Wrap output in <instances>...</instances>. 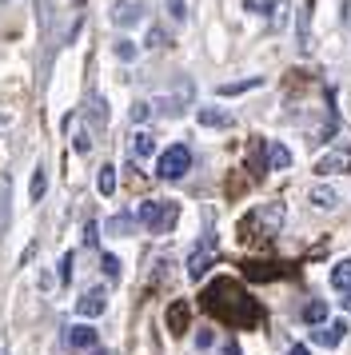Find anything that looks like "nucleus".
<instances>
[{"mask_svg":"<svg viewBox=\"0 0 351 355\" xmlns=\"http://www.w3.org/2000/svg\"><path fill=\"white\" fill-rule=\"evenodd\" d=\"M136 220H140L148 232L164 236V232H172L176 220H180V204H172V200H144L140 211H136Z\"/></svg>","mask_w":351,"mask_h":355,"instance_id":"f257e3e1","label":"nucleus"},{"mask_svg":"<svg viewBox=\"0 0 351 355\" xmlns=\"http://www.w3.org/2000/svg\"><path fill=\"white\" fill-rule=\"evenodd\" d=\"M188 168H191V152L184 144H172L168 152H160L156 176L160 180H180V176H188Z\"/></svg>","mask_w":351,"mask_h":355,"instance_id":"f03ea898","label":"nucleus"},{"mask_svg":"<svg viewBox=\"0 0 351 355\" xmlns=\"http://www.w3.org/2000/svg\"><path fill=\"white\" fill-rule=\"evenodd\" d=\"M316 176H339V172H351V148H332L327 156H319L316 168H311Z\"/></svg>","mask_w":351,"mask_h":355,"instance_id":"7ed1b4c3","label":"nucleus"},{"mask_svg":"<svg viewBox=\"0 0 351 355\" xmlns=\"http://www.w3.org/2000/svg\"><path fill=\"white\" fill-rule=\"evenodd\" d=\"M348 331H351V327H348V320L323 323V327H316V331H311V343H319V347H339Z\"/></svg>","mask_w":351,"mask_h":355,"instance_id":"20e7f679","label":"nucleus"},{"mask_svg":"<svg viewBox=\"0 0 351 355\" xmlns=\"http://www.w3.org/2000/svg\"><path fill=\"white\" fill-rule=\"evenodd\" d=\"M64 339H68L72 352H96V327L92 323H76V327H68Z\"/></svg>","mask_w":351,"mask_h":355,"instance_id":"39448f33","label":"nucleus"},{"mask_svg":"<svg viewBox=\"0 0 351 355\" xmlns=\"http://www.w3.org/2000/svg\"><path fill=\"white\" fill-rule=\"evenodd\" d=\"M104 307H108V295H104V288L84 291V295L76 300V311L84 315V320H96V315H104Z\"/></svg>","mask_w":351,"mask_h":355,"instance_id":"423d86ee","label":"nucleus"},{"mask_svg":"<svg viewBox=\"0 0 351 355\" xmlns=\"http://www.w3.org/2000/svg\"><path fill=\"white\" fill-rule=\"evenodd\" d=\"M212 248H216V240H204V248H196L188 256V275L191 279H204L207 268H212Z\"/></svg>","mask_w":351,"mask_h":355,"instance_id":"0eeeda50","label":"nucleus"},{"mask_svg":"<svg viewBox=\"0 0 351 355\" xmlns=\"http://www.w3.org/2000/svg\"><path fill=\"white\" fill-rule=\"evenodd\" d=\"M268 168H271V172L291 168V152H287V144H280V140H271V144H268Z\"/></svg>","mask_w":351,"mask_h":355,"instance_id":"6e6552de","label":"nucleus"},{"mask_svg":"<svg viewBox=\"0 0 351 355\" xmlns=\"http://www.w3.org/2000/svg\"><path fill=\"white\" fill-rule=\"evenodd\" d=\"M296 36H300V49H311V0H303L300 8V24H296Z\"/></svg>","mask_w":351,"mask_h":355,"instance_id":"1a4fd4ad","label":"nucleus"},{"mask_svg":"<svg viewBox=\"0 0 351 355\" xmlns=\"http://www.w3.org/2000/svg\"><path fill=\"white\" fill-rule=\"evenodd\" d=\"M307 200H311V204H316L319 211H332L335 204H339V196H335V188H327V184H316V188H311V196H307Z\"/></svg>","mask_w":351,"mask_h":355,"instance_id":"9d476101","label":"nucleus"},{"mask_svg":"<svg viewBox=\"0 0 351 355\" xmlns=\"http://www.w3.org/2000/svg\"><path fill=\"white\" fill-rule=\"evenodd\" d=\"M196 120H200L204 128H232V116L220 112V108H200V112H196Z\"/></svg>","mask_w":351,"mask_h":355,"instance_id":"9b49d317","label":"nucleus"},{"mask_svg":"<svg viewBox=\"0 0 351 355\" xmlns=\"http://www.w3.org/2000/svg\"><path fill=\"white\" fill-rule=\"evenodd\" d=\"M332 288L335 291H351V259H339L332 268Z\"/></svg>","mask_w":351,"mask_h":355,"instance_id":"f8f14e48","label":"nucleus"},{"mask_svg":"<svg viewBox=\"0 0 351 355\" xmlns=\"http://www.w3.org/2000/svg\"><path fill=\"white\" fill-rule=\"evenodd\" d=\"M303 323H311V327H323V323H327V304H319V300L303 304Z\"/></svg>","mask_w":351,"mask_h":355,"instance_id":"ddd939ff","label":"nucleus"},{"mask_svg":"<svg viewBox=\"0 0 351 355\" xmlns=\"http://www.w3.org/2000/svg\"><path fill=\"white\" fill-rule=\"evenodd\" d=\"M132 160H144V156H152V148H156V140H152V136H148V132H136V136H132Z\"/></svg>","mask_w":351,"mask_h":355,"instance_id":"4468645a","label":"nucleus"},{"mask_svg":"<svg viewBox=\"0 0 351 355\" xmlns=\"http://www.w3.org/2000/svg\"><path fill=\"white\" fill-rule=\"evenodd\" d=\"M168 327H172L176 336H184V327H188V304H172L168 307Z\"/></svg>","mask_w":351,"mask_h":355,"instance_id":"2eb2a0df","label":"nucleus"},{"mask_svg":"<svg viewBox=\"0 0 351 355\" xmlns=\"http://www.w3.org/2000/svg\"><path fill=\"white\" fill-rule=\"evenodd\" d=\"M264 84V76H248V80H236V84H220L216 92L220 96H239V92H248V88H259Z\"/></svg>","mask_w":351,"mask_h":355,"instance_id":"dca6fc26","label":"nucleus"},{"mask_svg":"<svg viewBox=\"0 0 351 355\" xmlns=\"http://www.w3.org/2000/svg\"><path fill=\"white\" fill-rule=\"evenodd\" d=\"M96 188H100V196H112V192H116V168H112V164H104V168H100Z\"/></svg>","mask_w":351,"mask_h":355,"instance_id":"f3484780","label":"nucleus"},{"mask_svg":"<svg viewBox=\"0 0 351 355\" xmlns=\"http://www.w3.org/2000/svg\"><path fill=\"white\" fill-rule=\"evenodd\" d=\"M112 20H116V24H136V20H140V4H116Z\"/></svg>","mask_w":351,"mask_h":355,"instance_id":"a211bd4d","label":"nucleus"},{"mask_svg":"<svg viewBox=\"0 0 351 355\" xmlns=\"http://www.w3.org/2000/svg\"><path fill=\"white\" fill-rule=\"evenodd\" d=\"M8 192H12V180L0 176V232H4V224H8Z\"/></svg>","mask_w":351,"mask_h":355,"instance_id":"6ab92c4d","label":"nucleus"},{"mask_svg":"<svg viewBox=\"0 0 351 355\" xmlns=\"http://www.w3.org/2000/svg\"><path fill=\"white\" fill-rule=\"evenodd\" d=\"M44 192H48V172L44 168H36V172H32V184H28V196L32 200H40Z\"/></svg>","mask_w":351,"mask_h":355,"instance_id":"aec40b11","label":"nucleus"},{"mask_svg":"<svg viewBox=\"0 0 351 355\" xmlns=\"http://www.w3.org/2000/svg\"><path fill=\"white\" fill-rule=\"evenodd\" d=\"M132 124H144V120H148V116H152V104H148V100H136V104H132Z\"/></svg>","mask_w":351,"mask_h":355,"instance_id":"412c9836","label":"nucleus"},{"mask_svg":"<svg viewBox=\"0 0 351 355\" xmlns=\"http://www.w3.org/2000/svg\"><path fill=\"white\" fill-rule=\"evenodd\" d=\"M243 8H248V12H275V0H243Z\"/></svg>","mask_w":351,"mask_h":355,"instance_id":"4be33fe9","label":"nucleus"},{"mask_svg":"<svg viewBox=\"0 0 351 355\" xmlns=\"http://www.w3.org/2000/svg\"><path fill=\"white\" fill-rule=\"evenodd\" d=\"M168 17L172 20H188V0H168Z\"/></svg>","mask_w":351,"mask_h":355,"instance_id":"5701e85b","label":"nucleus"},{"mask_svg":"<svg viewBox=\"0 0 351 355\" xmlns=\"http://www.w3.org/2000/svg\"><path fill=\"white\" fill-rule=\"evenodd\" d=\"M100 268H104L108 279H120V259H116V256H104V259H100Z\"/></svg>","mask_w":351,"mask_h":355,"instance_id":"b1692460","label":"nucleus"},{"mask_svg":"<svg viewBox=\"0 0 351 355\" xmlns=\"http://www.w3.org/2000/svg\"><path fill=\"white\" fill-rule=\"evenodd\" d=\"M116 56H120V60H132V56H136V44H132V40H120V44H116Z\"/></svg>","mask_w":351,"mask_h":355,"instance_id":"393cba45","label":"nucleus"},{"mask_svg":"<svg viewBox=\"0 0 351 355\" xmlns=\"http://www.w3.org/2000/svg\"><path fill=\"white\" fill-rule=\"evenodd\" d=\"M132 227V216H116V220H108V232H128Z\"/></svg>","mask_w":351,"mask_h":355,"instance_id":"a878e982","label":"nucleus"},{"mask_svg":"<svg viewBox=\"0 0 351 355\" xmlns=\"http://www.w3.org/2000/svg\"><path fill=\"white\" fill-rule=\"evenodd\" d=\"M60 279H64V284L72 279V252H68V256L60 259Z\"/></svg>","mask_w":351,"mask_h":355,"instance_id":"bb28decb","label":"nucleus"},{"mask_svg":"<svg viewBox=\"0 0 351 355\" xmlns=\"http://www.w3.org/2000/svg\"><path fill=\"white\" fill-rule=\"evenodd\" d=\"M92 148V140H88V132H76V152H88Z\"/></svg>","mask_w":351,"mask_h":355,"instance_id":"cd10ccee","label":"nucleus"},{"mask_svg":"<svg viewBox=\"0 0 351 355\" xmlns=\"http://www.w3.org/2000/svg\"><path fill=\"white\" fill-rule=\"evenodd\" d=\"M96 240H100V227L88 224V227H84V243H96Z\"/></svg>","mask_w":351,"mask_h":355,"instance_id":"c85d7f7f","label":"nucleus"},{"mask_svg":"<svg viewBox=\"0 0 351 355\" xmlns=\"http://www.w3.org/2000/svg\"><path fill=\"white\" fill-rule=\"evenodd\" d=\"M148 44H152V49H160V44H164V33H160V28H152V33H148Z\"/></svg>","mask_w":351,"mask_h":355,"instance_id":"c756f323","label":"nucleus"},{"mask_svg":"<svg viewBox=\"0 0 351 355\" xmlns=\"http://www.w3.org/2000/svg\"><path fill=\"white\" fill-rule=\"evenodd\" d=\"M287 355H311V352H307L303 343H296V347H291V352H287Z\"/></svg>","mask_w":351,"mask_h":355,"instance_id":"7c9ffc66","label":"nucleus"},{"mask_svg":"<svg viewBox=\"0 0 351 355\" xmlns=\"http://www.w3.org/2000/svg\"><path fill=\"white\" fill-rule=\"evenodd\" d=\"M339 304H343V311H351V291H343V300H339Z\"/></svg>","mask_w":351,"mask_h":355,"instance_id":"2f4dec72","label":"nucleus"},{"mask_svg":"<svg viewBox=\"0 0 351 355\" xmlns=\"http://www.w3.org/2000/svg\"><path fill=\"white\" fill-rule=\"evenodd\" d=\"M92 355H108V352H92Z\"/></svg>","mask_w":351,"mask_h":355,"instance_id":"473e14b6","label":"nucleus"},{"mask_svg":"<svg viewBox=\"0 0 351 355\" xmlns=\"http://www.w3.org/2000/svg\"><path fill=\"white\" fill-rule=\"evenodd\" d=\"M76 4H80V0H76Z\"/></svg>","mask_w":351,"mask_h":355,"instance_id":"72a5a7b5","label":"nucleus"}]
</instances>
